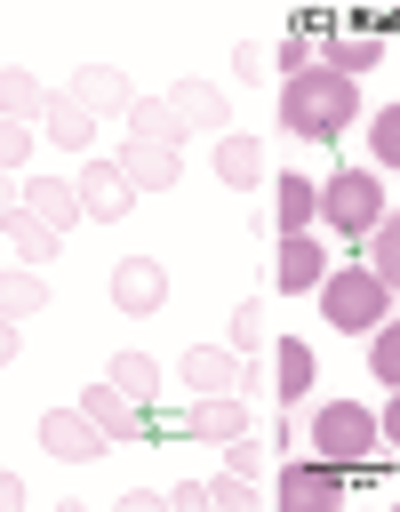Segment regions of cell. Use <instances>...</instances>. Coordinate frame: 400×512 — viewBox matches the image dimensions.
<instances>
[{
  "mask_svg": "<svg viewBox=\"0 0 400 512\" xmlns=\"http://www.w3.org/2000/svg\"><path fill=\"white\" fill-rule=\"evenodd\" d=\"M320 312H328V328L368 336V328H384V320H392V288H384L368 264H344V272H328V280H320Z\"/></svg>",
  "mask_w": 400,
  "mask_h": 512,
  "instance_id": "cell-3",
  "label": "cell"
},
{
  "mask_svg": "<svg viewBox=\"0 0 400 512\" xmlns=\"http://www.w3.org/2000/svg\"><path fill=\"white\" fill-rule=\"evenodd\" d=\"M256 344H264V312L240 304V312H232V352H256Z\"/></svg>",
  "mask_w": 400,
  "mask_h": 512,
  "instance_id": "cell-34",
  "label": "cell"
},
{
  "mask_svg": "<svg viewBox=\"0 0 400 512\" xmlns=\"http://www.w3.org/2000/svg\"><path fill=\"white\" fill-rule=\"evenodd\" d=\"M40 112H48V88L32 80V72H0V120H24V128H40Z\"/></svg>",
  "mask_w": 400,
  "mask_h": 512,
  "instance_id": "cell-23",
  "label": "cell"
},
{
  "mask_svg": "<svg viewBox=\"0 0 400 512\" xmlns=\"http://www.w3.org/2000/svg\"><path fill=\"white\" fill-rule=\"evenodd\" d=\"M120 176H128L136 192H168V184L184 176V160H176V144H152V136H128V144H120Z\"/></svg>",
  "mask_w": 400,
  "mask_h": 512,
  "instance_id": "cell-10",
  "label": "cell"
},
{
  "mask_svg": "<svg viewBox=\"0 0 400 512\" xmlns=\"http://www.w3.org/2000/svg\"><path fill=\"white\" fill-rule=\"evenodd\" d=\"M8 192H24V184H16V176H8V168H0V208H8Z\"/></svg>",
  "mask_w": 400,
  "mask_h": 512,
  "instance_id": "cell-41",
  "label": "cell"
},
{
  "mask_svg": "<svg viewBox=\"0 0 400 512\" xmlns=\"http://www.w3.org/2000/svg\"><path fill=\"white\" fill-rule=\"evenodd\" d=\"M184 432H192V440H216V448H224L232 432H248L240 392H208V400H192V408H184Z\"/></svg>",
  "mask_w": 400,
  "mask_h": 512,
  "instance_id": "cell-15",
  "label": "cell"
},
{
  "mask_svg": "<svg viewBox=\"0 0 400 512\" xmlns=\"http://www.w3.org/2000/svg\"><path fill=\"white\" fill-rule=\"evenodd\" d=\"M80 416H88V424H96V432H104V440H112V448H120V440H128V432H136V408H128V400H120V384H112V376H104V384H88V392H80Z\"/></svg>",
  "mask_w": 400,
  "mask_h": 512,
  "instance_id": "cell-18",
  "label": "cell"
},
{
  "mask_svg": "<svg viewBox=\"0 0 400 512\" xmlns=\"http://www.w3.org/2000/svg\"><path fill=\"white\" fill-rule=\"evenodd\" d=\"M40 448H48L56 464H96L112 440H104V432H96L80 408H48V416H40Z\"/></svg>",
  "mask_w": 400,
  "mask_h": 512,
  "instance_id": "cell-7",
  "label": "cell"
},
{
  "mask_svg": "<svg viewBox=\"0 0 400 512\" xmlns=\"http://www.w3.org/2000/svg\"><path fill=\"white\" fill-rule=\"evenodd\" d=\"M256 464H264L256 432H232V440H224V472H248V480H256Z\"/></svg>",
  "mask_w": 400,
  "mask_h": 512,
  "instance_id": "cell-32",
  "label": "cell"
},
{
  "mask_svg": "<svg viewBox=\"0 0 400 512\" xmlns=\"http://www.w3.org/2000/svg\"><path fill=\"white\" fill-rule=\"evenodd\" d=\"M16 504H24V480H16V472H0V512H16Z\"/></svg>",
  "mask_w": 400,
  "mask_h": 512,
  "instance_id": "cell-39",
  "label": "cell"
},
{
  "mask_svg": "<svg viewBox=\"0 0 400 512\" xmlns=\"http://www.w3.org/2000/svg\"><path fill=\"white\" fill-rule=\"evenodd\" d=\"M0 240H8V248H16V256H24L32 272H40V264H48L56 248H64V232H48V224H40V216H32L24 200H8V208H0Z\"/></svg>",
  "mask_w": 400,
  "mask_h": 512,
  "instance_id": "cell-13",
  "label": "cell"
},
{
  "mask_svg": "<svg viewBox=\"0 0 400 512\" xmlns=\"http://www.w3.org/2000/svg\"><path fill=\"white\" fill-rule=\"evenodd\" d=\"M304 448H312L320 464H336V472H368L376 448H384V432H376V416H368L360 400H328V408L304 424Z\"/></svg>",
  "mask_w": 400,
  "mask_h": 512,
  "instance_id": "cell-2",
  "label": "cell"
},
{
  "mask_svg": "<svg viewBox=\"0 0 400 512\" xmlns=\"http://www.w3.org/2000/svg\"><path fill=\"white\" fill-rule=\"evenodd\" d=\"M128 136H152V144H184V120L168 112V96H136V104H128Z\"/></svg>",
  "mask_w": 400,
  "mask_h": 512,
  "instance_id": "cell-26",
  "label": "cell"
},
{
  "mask_svg": "<svg viewBox=\"0 0 400 512\" xmlns=\"http://www.w3.org/2000/svg\"><path fill=\"white\" fill-rule=\"evenodd\" d=\"M320 64H328L336 80H360L368 64H384V32H336V40L320 48Z\"/></svg>",
  "mask_w": 400,
  "mask_h": 512,
  "instance_id": "cell-19",
  "label": "cell"
},
{
  "mask_svg": "<svg viewBox=\"0 0 400 512\" xmlns=\"http://www.w3.org/2000/svg\"><path fill=\"white\" fill-rule=\"evenodd\" d=\"M232 72H240V80H256V72H272V56H264L256 40H240V48H232Z\"/></svg>",
  "mask_w": 400,
  "mask_h": 512,
  "instance_id": "cell-35",
  "label": "cell"
},
{
  "mask_svg": "<svg viewBox=\"0 0 400 512\" xmlns=\"http://www.w3.org/2000/svg\"><path fill=\"white\" fill-rule=\"evenodd\" d=\"M112 304H120V312H160V304H168V272H160L152 256H120V264H112Z\"/></svg>",
  "mask_w": 400,
  "mask_h": 512,
  "instance_id": "cell-11",
  "label": "cell"
},
{
  "mask_svg": "<svg viewBox=\"0 0 400 512\" xmlns=\"http://www.w3.org/2000/svg\"><path fill=\"white\" fill-rule=\"evenodd\" d=\"M48 304V280L32 272V264H16V272H0V320H32Z\"/></svg>",
  "mask_w": 400,
  "mask_h": 512,
  "instance_id": "cell-25",
  "label": "cell"
},
{
  "mask_svg": "<svg viewBox=\"0 0 400 512\" xmlns=\"http://www.w3.org/2000/svg\"><path fill=\"white\" fill-rule=\"evenodd\" d=\"M272 496H280L288 512H336V504H344V472L320 464V456H296V464H280Z\"/></svg>",
  "mask_w": 400,
  "mask_h": 512,
  "instance_id": "cell-5",
  "label": "cell"
},
{
  "mask_svg": "<svg viewBox=\"0 0 400 512\" xmlns=\"http://www.w3.org/2000/svg\"><path fill=\"white\" fill-rule=\"evenodd\" d=\"M368 272H376V280L400 296V216H384V224L368 232Z\"/></svg>",
  "mask_w": 400,
  "mask_h": 512,
  "instance_id": "cell-27",
  "label": "cell"
},
{
  "mask_svg": "<svg viewBox=\"0 0 400 512\" xmlns=\"http://www.w3.org/2000/svg\"><path fill=\"white\" fill-rule=\"evenodd\" d=\"M320 216V184L312 176H272V224L280 232H312Z\"/></svg>",
  "mask_w": 400,
  "mask_h": 512,
  "instance_id": "cell-17",
  "label": "cell"
},
{
  "mask_svg": "<svg viewBox=\"0 0 400 512\" xmlns=\"http://www.w3.org/2000/svg\"><path fill=\"white\" fill-rule=\"evenodd\" d=\"M368 368H376V384H392V392H400V320L368 328Z\"/></svg>",
  "mask_w": 400,
  "mask_h": 512,
  "instance_id": "cell-28",
  "label": "cell"
},
{
  "mask_svg": "<svg viewBox=\"0 0 400 512\" xmlns=\"http://www.w3.org/2000/svg\"><path fill=\"white\" fill-rule=\"evenodd\" d=\"M376 432H384V448H400V392L384 400V416H376Z\"/></svg>",
  "mask_w": 400,
  "mask_h": 512,
  "instance_id": "cell-38",
  "label": "cell"
},
{
  "mask_svg": "<svg viewBox=\"0 0 400 512\" xmlns=\"http://www.w3.org/2000/svg\"><path fill=\"white\" fill-rule=\"evenodd\" d=\"M24 208H32L48 232H72V224H80V192H72L64 176H32V184H24Z\"/></svg>",
  "mask_w": 400,
  "mask_h": 512,
  "instance_id": "cell-16",
  "label": "cell"
},
{
  "mask_svg": "<svg viewBox=\"0 0 400 512\" xmlns=\"http://www.w3.org/2000/svg\"><path fill=\"white\" fill-rule=\"evenodd\" d=\"M208 504H216V512H256V480H248V472H216V480H208Z\"/></svg>",
  "mask_w": 400,
  "mask_h": 512,
  "instance_id": "cell-30",
  "label": "cell"
},
{
  "mask_svg": "<svg viewBox=\"0 0 400 512\" xmlns=\"http://www.w3.org/2000/svg\"><path fill=\"white\" fill-rule=\"evenodd\" d=\"M168 504H176V512H208V480H176Z\"/></svg>",
  "mask_w": 400,
  "mask_h": 512,
  "instance_id": "cell-36",
  "label": "cell"
},
{
  "mask_svg": "<svg viewBox=\"0 0 400 512\" xmlns=\"http://www.w3.org/2000/svg\"><path fill=\"white\" fill-rule=\"evenodd\" d=\"M168 112L184 120V136H192V128H224V96H216L208 80H176V88H168Z\"/></svg>",
  "mask_w": 400,
  "mask_h": 512,
  "instance_id": "cell-21",
  "label": "cell"
},
{
  "mask_svg": "<svg viewBox=\"0 0 400 512\" xmlns=\"http://www.w3.org/2000/svg\"><path fill=\"white\" fill-rule=\"evenodd\" d=\"M184 384H192V400L240 392V352H232V344H192V352H184Z\"/></svg>",
  "mask_w": 400,
  "mask_h": 512,
  "instance_id": "cell-14",
  "label": "cell"
},
{
  "mask_svg": "<svg viewBox=\"0 0 400 512\" xmlns=\"http://www.w3.org/2000/svg\"><path fill=\"white\" fill-rule=\"evenodd\" d=\"M352 112H360V80H336L328 64H312V72L280 80V128H288V136H304V144L344 136V120H352Z\"/></svg>",
  "mask_w": 400,
  "mask_h": 512,
  "instance_id": "cell-1",
  "label": "cell"
},
{
  "mask_svg": "<svg viewBox=\"0 0 400 512\" xmlns=\"http://www.w3.org/2000/svg\"><path fill=\"white\" fill-rule=\"evenodd\" d=\"M24 152H32V128H24V120H0V168H8V176L24 168Z\"/></svg>",
  "mask_w": 400,
  "mask_h": 512,
  "instance_id": "cell-33",
  "label": "cell"
},
{
  "mask_svg": "<svg viewBox=\"0 0 400 512\" xmlns=\"http://www.w3.org/2000/svg\"><path fill=\"white\" fill-rule=\"evenodd\" d=\"M368 152H376V168L400 176V104H384V112L368 120Z\"/></svg>",
  "mask_w": 400,
  "mask_h": 512,
  "instance_id": "cell-29",
  "label": "cell"
},
{
  "mask_svg": "<svg viewBox=\"0 0 400 512\" xmlns=\"http://www.w3.org/2000/svg\"><path fill=\"white\" fill-rule=\"evenodd\" d=\"M112 384H120V400L144 416V408H152V392H160V368H152V352H120V360H112Z\"/></svg>",
  "mask_w": 400,
  "mask_h": 512,
  "instance_id": "cell-24",
  "label": "cell"
},
{
  "mask_svg": "<svg viewBox=\"0 0 400 512\" xmlns=\"http://www.w3.org/2000/svg\"><path fill=\"white\" fill-rule=\"evenodd\" d=\"M72 104H80L88 120H104V112H128V104H136V88H128V72H120V64H80V72H72Z\"/></svg>",
  "mask_w": 400,
  "mask_h": 512,
  "instance_id": "cell-9",
  "label": "cell"
},
{
  "mask_svg": "<svg viewBox=\"0 0 400 512\" xmlns=\"http://www.w3.org/2000/svg\"><path fill=\"white\" fill-rule=\"evenodd\" d=\"M312 384H320L312 344H304V336H280V344H272V392H280V408H304Z\"/></svg>",
  "mask_w": 400,
  "mask_h": 512,
  "instance_id": "cell-12",
  "label": "cell"
},
{
  "mask_svg": "<svg viewBox=\"0 0 400 512\" xmlns=\"http://www.w3.org/2000/svg\"><path fill=\"white\" fill-rule=\"evenodd\" d=\"M272 64H280V80H296V72H312V64H320V48H312L304 32H288V40L272 48Z\"/></svg>",
  "mask_w": 400,
  "mask_h": 512,
  "instance_id": "cell-31",
  "label": "cell"
},
{
  "mask_svg": "<svg viewBox=\"0 0 400 512\" xmlns=\"http://www.w3.org/2000/svg\"><path fill=\"white\" fill-rule=\"evenodd\" d=\"M32 136H48V144H64V152H88L96 120H88L72 96H48V112H40V128H32Z\"/></svg>",
  "mask_w": 400,
  "mask_h": 512,
  "instance_id": "cell-22",
  "label": "cell"
},
{
  "mask_svg": "<svg viewBox=\"0 0 400 512\" xmlns=\"http://www.w3.org/2000/svg\"><path fill=\"white\" fill-rule=\"evenodd\" d=\"M160 504H168L160 488H128V496H120V512H160Z\"/></svg>",
  "mask_w": 400,
  "mask_h": 512,
  "instance_id": "cell-37",
  "label": "cell"
},
{
  "mask_svg": "<svg viewBox=\"0 0 400 512\" xmlns=\"http://www.w3.org/2000/svg\"><path fill=\"white\" fill-rule=\"evenodd\" d=\"M384 216H392V208H384V176H376V168H336V176L320 184V224H336L344 240H368Z\"/></svg>",
  "mask_w": 400,
  "mask_h": 512,
  "instance_id": "cell-4",
  "label": "cell"
},
{
  "mask_svg": "<svg viewBox=\"0 0 400 512\" xmlns=\"http://www.w3.org/2000/svg\"><path fill=\"white\" fill-rule=\"evenodd\" d=\"M216 176H224V184H240V192H256V184H264V144L224 128V136H216Z\"/></svg>",
  "mask_w": 400,
  "mask_h": 512,
  "instance_id": "cell-20",
  "label": "cell"
},
{
  "mask_svg": "<svg viewBox=\"0 0 400 512\" xmlns=\"http://www.w3.org/2000/svg\"><path fill=\"white\" fill-rule=\"evenodd\" d=\"M72 192H80V216H96V224H120L128 200H136V184L120 176V160H88V168L72 176Z\"/></svg>",
  "mask_w": 400,
  "mask_h": 512,
  "instance_id": "cell-6",
  "label": "cell"
},
{
  "mask_svg": "<svg viewBox=\"0 0 400 512\" xmlns=\"http://www.w3.org/2000/svg\"><path fill=\"white\" fill-rule=\"evenodd\" d=\"M272 280H280V296H312V288L328 280L320 240H312V232H280V248H272Z\"/></svg>",
  "mask_w": 400,
  "mask_h": 512,
  "instance_id": "cell-8",
  "label": "cell"
},
{
  "mask_svg": "<svg viewBox=\"0 0 400 512\" xmlns=\"http://www.w3.org/2000/svg\"><path fill=\"white\" fill-rule=\"evenodd\" d=\"M16 344H24V336H16V320H0V368L16 360Z\"/></svg>",
  "mask_w": 400,
  "mask_h": 512,
  "instance_id": "cell-40",
  "label": "cell"
}]
</instances>
